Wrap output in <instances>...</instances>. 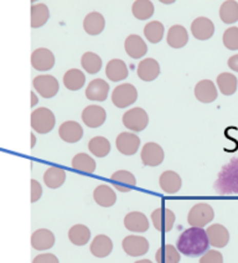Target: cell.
Segmentation results:
<instances>
[{
  "instance_id": "cell-48",
  "label": "cell",
  "mask_w": 238,
  "mask_h": 263,
  "mask_svg": "<svg viewBox=\"0 0 238 263\" xmlns=\"http://www.w3.org/2000/svg\"><path fill=\"white\" fill-rule=\"evenodd\" d=\"M31 148H34L35 144H36V137H35L34 133H31Z\"/></svg>"
},
{
  "instance_id": "cell-40",
  "label": "cell",
  "mask_w": 238,
  "mask_h": 263,
  "mask_svg": "<svg viewBox=\"0 0 238 263\" xmlns=\"http://www.w3.org/2000/svg\"><path fill=\"white\" fill-rule=\"evenodd\" d=\"M50 19V10L45 4H35L31 7V28L44 26Z\"/></svg>"
},
{
  "instance_id": "cell-43",
  "label": "cell",
  "mask_w": 238,
  "mask_h": 263,
  "mask_svg": "<svg viewBox=\"0 0 238 263\" xmlns=\"http://www.w3.org/2000/svg\"><path fill=\"white\" fill-rule=\"evenodd\" d=\"M200 263H223V256L216 250H208L201 256Z\"/></svg>"
},
{
  "instance_id": "cell-36",
  "label": "cell",
  "mask_w": 238,
  "mask_h": 263,
  "mask_svg": "<svg viewBox=\"0 0 238 263\" xmlns=\"http://www.w3.org/2000/svg\"><path fill=\"white\" fill-rule=\"evenodd\" d=\"M89 153L93 154L97 158H104L111 152V143L106 137H93L88 142Z\"/></svg>"
},
{
  "instance_id": "cell-9",
  "label": "cell",
  "mask_w": 238,
  "mask_h": 263,
  "mask_svg": "<svg viewBox=\"0 0 238 263\" xmlns=\"http://www.w3.org/2000/svg\"><path fill=\"white\" fill-rule=\"evenodd\" d=\"M123 251L130 257L144 256L149 251V241L139 235H129L122 241Z\"/></svg>"
},
{
  "instance_id": "cell-46",
  "label": "cell",
  "mask_w": 238,
  "mask_h": 263,
  "mask_svg": "<svg viewBox=\"0 0 238 263\" xmlns=\"http://www.w3.org/2000/svg\"><path fill=\"white\" fill-rule=\"evenodd\" d=\"M227 65L232 71H234V72H238V53H237V55L231 56V58L228 59Z\"/></svg>"
},
{
  "instance_id": "cell-7",
  "label": "cell",
  "mask_w": 238,
  "mask_h": 263,
  "mask_svg": "<svg viewBox=\"0 0 238 263\" xmlns=\"http://www.w3.org/2000/svg\"><path fill=\"white\" fill-rule=\"evenodd\" d=\"M34 89L37 92L41 97L44 98H52L58 93L60 85L56 77L51 74H40L36 76L32 81Z\"/></svg>"
},
{
  "instance_id": "cell-37",
  "label": "cell",
  "mask_w": 238,
  "mask_h": 263,
  "mask_svg": "<svg viewBox=\"0 0 238 263\" xmlns=\"http://www.w3.org/2000/svg\"><path fill=\"white\" fill-rule=\"evenodd\" d=\"M102 59L96 52L87 51L82 55L81 58V66L83 70L89 74H96L102 68Z\"/></svg>"
},
{
  "instance_id": "cell-49",
  "label": "cell",
  "mask_w": 238,
  "mask_h": 263,
  "mask_svg": "<svg viewBox=\"0 0 238 263\" xmlns=\"http://www.w3.org/2000/svg\"><path fill=\"white\" fill-rule=\"evenodd\" d=\"M134 263H153L150 259H139V261L134 262Z\"/></svg>"
},
{
  "instance_id": "cell-41",
  "label": "cell",
  "mask_w": 238,
  "mask_h": 263,
  "mask_svg": "<svg viewBox=\"0 0 238 263\" xmlns=\"http://www.w3.org/2000/svg\"><path fill=\"white\" fill-rule=\"evenodd\" d=\"M164 32H165V28L160 22H149L147 25L144 26V36L149 43L157 44L163 40Z\"/></svg>"
},
{
  "instance_id": "cell-32",
  "label": "cell",
  "mask_w": 238,
  "mask_h": 263,
  "mask_svg": "<svg viewBox=\"0 0 238 263\" xmlns=\"http://www.w3.org/2000/svg\"><path fill=\"white\" fill-rule=\"evenodd\" d=\"M72 168L80 173H86V174H93L96 172L97 164L96 160L91 155L86 153H78L72 158L71 163Z\"/></svg>"
},
{
  "instance_id": "cell-3",
  "label": "cell",
  "mask_w": 238,
  "mask_h": 263,
  "mask_svg": "<svg viewBox=\"0 0 238 263\" xmlns=\"http://www.w3.org/2000/svg\"><path fill=\"white\" fill-rule=\"evenodd\" d=\"M56 124L55 115L52 110L46 107L32 110L31 113V128L38 134H47L53 129Z\"/></svg>"
},
{
  "instance_id": "cell-29",
  "label": "cell",
  "mask_w": 238,
  "mask_h": 263,
  "mask_svg": "<svg viewBox=\"0 0 238 263\" xmlns=\"http://www.w3.org/2000/svg\"><path fill=\"white\" fill-rule=\"evenodd\" d=\"M127 64L121 59H113L106 65V76L112 82H121L128 77Z\"/></svg>"
},
{
  "instance_id": "cell-45",
  "label": "cell",
  "mask_w": 238,
  "mask_h": 263,
  "mask_svg": "<svg viewBox=\"0 0 238 263\" xmlns=\"http://www.w3.org/2000/svg\"><path fill=\"white\" fill-rule=\"evenodd\" d=\"M32 263H60V261L52 253H41L32 259Z\"/></svg>"
},
{
  "instance_id": "cell-6",
  "label": "cell",
  "mask_w": 238,
  "mask_h": 263,
  "mask_svg": "<svg viewBox=\"0 0 238 263\" xmlns=\"http://www.w3.org/2000/svg\"><path fill=\"white\" fill-rule=\"evenodd\" d=\"M138 100V91L132 83H122L113 89L112 102L118 108H127Z\"/></svg>"
},
{
  "instance_id": "cell-22",
  "label": "cell",
  "mask_w": 238,
  "mask_h": 263,
  "mask_svg": "<svg viewBox=\"0 0 238 263\" xmlns=\"http://www.w3.org/2000/svg\"><path fill=\"white\" fill-rule=\"evenodd\" d=\"M136 74L144 82H151L160 74V65L155 59H144L136 67Z\"/></svg>"
},
{
  "instance_id": "cell-47",
  "label": "cell",
  "mask_w": 238,
  "mask_h": 263,
  "mask_svg": "<svg viewBox=\"0 0 238 263\" xmlns=\"http://www.w3.org/2000/svg\"><path fill=\"white\" fill-rule=\"evenodd\" d=\"M30 95H31V103H30V106H31V107L36 106L37 101H38L36 93H35V92H31V93H30Z\"/></svg>"
},
{
  "instance_id": "cell-11",
  "label": "cell",
  "mask_w": 238,
  "mask_h": 263,
  "mask_svg": "<svg viewBox=\"0 0 238 263\" xmlns=\"http://www.w3.org/2000/svg\"><path fill=\"white\" fill-rule=\"evenodd\" d=\"M82 121L88 128H100L107 119V112L102 106L89 104L82 110Z\"/></svg>"
},
{
  "instance_id": "cell-14",
  "label": "cell",
  "mask_w": 238,
  "mask_h": 263,
  "mask_svg": "<svg viewBox=\"0 0 238 263\" xmlns=\"http://www.w3.org/2000/svg\"><path fill=\"white\" fill-rule=\"evenodd\" d=\"M31 65L37 71L51 70L55 66V55L46 47H40L32 51Z\"/></svg>"
},
{
  "instance_id": "cell-5",
  "label": "cell",
  "mask_w": 238,
  "mask_h": 263,
  "mask_svg": "<svg viewBox=\"0 0 238 263\" xmlns=\"http://www.w3.org/2000/svg\"><path fill=\"white\" fill-rule=\"evenodd\" d=\"M122 121L127 129H129L132 133H139L148 127L149 116L145 109L141 107H134L124 113Z\"/></svg>"
},
{
  "instance_id": "cell-18",
  "label": "cell",
  "mask_w": 238,
  "mask_h": 263,
  "mask_svg": "<svg viewBox=\"0 0 238 263\" xmlns=\"http://www.w3.org/2000/svg\"><path fill=\"white\" fill-rule=\"evenodd\" d=\"M124 226L128 231L143 234L149 230V219L141 211H132L124 216Z\"/></svg>"
},
{
  "instance_id": "cell-23",
  "label": "cell",
  "mask_w": 238,
  "mask_h": 263,
  "mask_svg": "<svg viewBox=\"0 0 238 263\" xmlns=\"http://www.w3.org/2000/svg\"><path fill=\"white\" fill-rule=\"evenodd\" d=\"M159 185L160 189H162L165 194H176L179 190L183 186V180H181V176L177 174L174 170H166L164 172L159 178Z\"/></svg>"
},
{
  "instance_id": "cell-13",
  "label": "cell",
  "mask_w": 238,
  "mask_h": 263,
  "mask_svg": "<svg viewBox=\"0 0 238 263\" xmlns=\"http://www.w3.org/2000/svg\"><path fill=\"white\" fill-rule=\"evenodd\" d=\"M208 242L215 249H223L230 242V232L221 223H213L206 229Z\"/></svg>"
},
{
  "instance_id": "cell-33",
  "label": "cell",
  "mask_w": 238,
  "mask_h": 263,
  "mask_svg": "<svg viewBox=\"0 0 238 263\" xmlns=\"http://www.w3.org/2000/svg\"><path fill=\"white\" fill-rule=\"evenodd\" d=\"M86 83V74L78 68H71L64 74V85L70 91H78Z\"/></svg>"
},
{
  "instance_id": "cell-31",
  "label": "cell",
  "mask_w": 238,
  "mask_h": 263,
  "mask_svg": "<svg viewBox=\"0 0 238 263\" xmlns=\"http://www.w3.org/2000/svg\"><path fill=\"white\" fill-rule=\"evenodd\" d=\"M91 230L82 223H76L68 230V240L74 246H85L91 240Z\"/></svg>"
},
{
  "instance_id": "cell-30",
  "label": "cell",
  "mask_w": 238,
  "mask_h": 263,
  "mask_svg": "<svg viewBox=\"0 0 238 263\" xmlns=\"http://www.w3.org/2000/svg\"><path fill=\"white\" fill-rule=\"evenodd\" d=\"M66 181V172L58 166H50L44 174V183L50 189H58Z\"/></svg>"
},
{
  "instance_id": "cell-25",
  "label": "cell",
  "mask_w": 238,
  "mask_h": 263,
  "mask_svg": "<svg viewBox=\"0 0 238 263\" xmlns=\"http://www.w3.org/2000/svg\"><path fill=\"white\" fill-rule=\"evenodd\" d=\"M55 245V235L47 229H38L31 236L32 249L37 251H46L52 249Z\"/></svg>"
},
{
  "instance_id": "cell-34",
  "label": "cell",
  "mask_w": 238,
  "mask_h": 263,
  "mask_svg": "<svg viewBox=\"0 0 238 263\" xmlns=\"http://www.w3.org/2000/svg\"><path fill=\"white\" fill-rule=\"evenodd\" d=\"M181 259V253L179 252L176 246L172 245H163L155 253L156 263H179Z\"/></svg>"
},
{
  "instance_id": "cell-42",
  "label": "cell",
  "mask_w": 238,
  "mask_h": 263,
  "mask_svg": "<svg viewBox=\"0 0 238 263\" xmlns=\"http://www.w3.org/2000/svg\"><path fill=\"white\" fill-rule=\"evenodd\" d=\"M223 45L227 47L228 50L232 51H237L238 50V28L237 26H232L228 28L223 32Z\"/></svg>"
},
{
  "instance_id": "cell-38",
  "label": "cell",
  "mask_w": 238,
  "mask_h": 263,
  "mask_svg": "<svg viewBox=\"0 0 238 263\" xmlns=\"http://www.w3.org/2000/svg\"><path fill=\"white\" fill-rule=\"evenodd\" d=\"M220 19L225 24H234L238 22V3L234 0H227L222 3L220 8Z\"/></svg>"
},
{
  "instance_id": "cell-39",
  "label": "cell",
  "mask_w": 238,
  "mask_h": 263,
  "mask_svg": "<svg viewBox=\"0 0 238 263\" xmlns=\"http://www.w3.org/2000/svg\"><path fill=\"white\" fill-rule=\"evenodd\" d=\"M132 13L138 20H148L154 15V4L150 0H136L132 5Z\"/></svg>"
},
{
  "instance_id": "cell-8",
  "label": "cell",
  "mask_w": 238,
  "mask_h": 263,
  "mask_svg": "<svg viewBox=\"0 0 238 263\" xmlns=\"http://www.w3.org/2000/svg\"><path fill=\"white\" fill-rule=\"evenodd\" d=\"M150 219L153 226L155 227V230L165 234V232L171 231L176 217H175V214L170 210V209L159 208L151 212Z\"/></svg>"
},
{
  "instance_id": "cell-24",
  "label": "cell",
  "mask_w": 238,
  "mask_h": 263,
  "mask_svg": "<svg viewBox=\"0 0 238 263\" xmlns=\"http://www.w3.org/2000/svg\"><path fill=\"white\" fill-rule=\"evenodd\" d=\"M166 43L172 49H183L189 43V32L185 26L172 25L166 34Z\"/></svg>"
},
{
  "instance_id": "cell-20",
  "label": "cell",
  "mask_w": 238,
  "mask_h": 263,
  "mask_svg": "<svg viewBox=\"0 0 238 263\" xmlns=\"http://www.w3.org/2000/svg\"><path fill=\"white\" fill-rule=\"evenodd\" d=\"M111 183L119 193H129L136 185V179L128 170H117L111 175Z\"/></svg>"
},
{
  "instance_id": "cell-4",
  "label": "cell",
  "mask_w": 238,
  "mask_h": 263,
  "mask_svg": "<svg viewBox=\"0 0 238 263\" xmlns=\"http://www.w3.org/2000/svg\"><path fill=\"white\" fill-rule=\"evenodd\" d=\"M213 217H215V211H213L212 206L206 202H199L190 209L189 214H187V222L189 225H191V227L204 229L213 220Z\"/></svg>"
},
{
  "instance_id": "cell-16",
  "label": "cell",
  "mask_w": 238,
  "mask_h": 263,
  "mask_svg": "<svg viewBox=\"0 0 238 263\" xmlns=\"http://www.w3.org/2000/svg\"><path fill=\"white\" fill-rule=\"evenodd\" d=\"M191 34L200 41H206L215 34V25L208 17L199 16L191 24Z\"/></svg>"
},
{
  "instance_id": "cell-27",
  "label": "cell",
  "mask_w": 238,
  "mask_h": 263,
  "mask_svg": "<svg viewBox=\"0 0 238 263\" xmlns=\"http://www.w3.org/2000/svg\"><path fill=\"white\" fill-rule=\"evenodd\" d=\"M93 199L102 208H112L117 201V194L109 185L101 184L93 191Z\"/></svg>"
},
{
  "instance_id": "cell-1",
  "label": "cell",
  "mask_w": 238,
  "mask_h": 263,
  "mask_svg": "<svg viewBox=\"0 0 238 263\" xmlns=\"http://www.w3.org/2000/svg\"><path fill=\"white\" fill-rule=\"evenodd\" d=\"M208 242L206 230L200 227H190L183 231L176 241V249L181 255L187 257H199L208 251Z\"/></svg>"
},
{
  "instance_id": "cell-21",
  "label": "cell",
  "mask_w": 238,
  "mask_h": 263,
  "mask_svg": "<svg viewBox=\"0 0 238 263\" xmlns=\"http://www.w3.org/2000/svg\"><path fill=\"white\" fill-rule=\"evenodd\" d=\"M124 49H126L128 56H130L132 59L139 60L147 55L148 45L139 35L132 34L124 41Z\"/></svg>"
},
{
  "instance_id": "cell-19",
  "label": "cell",
  "mask_w": 238,
  "mask_h": 263,
  "mask_svg": "<svg viewBox=\"0 0 238 263\" xmlns=\"http://www.w3.org/2000/svg\"><path fill=\"white\" fill-rule=\"evenodd\" d=\"M196 100L201 103H212L216 101L219 92H217L216 85L211 80H201L196 83L195 89Z\"/></svg>"
},
{
  "instance_id": "cell-15",
  "label": "cell",
  "mask_w": 238,
  "mask_h": 263,
  "mask_svg": "<svg viewBox=\"0 0 238 263\" xmlns=\"http://www.w3.org/2000/svg\"><path fill=\"white\" fill-rule=\"evenodd\" d=\"M86 97L93 102H103L108 98L109 83L102 79L92 80L86 87Z\"/></svg>"
},
{
  "instance_id": "cell-2",
  "label": "cell",
  "mask_w": 238,
  "mask_h": 263,
  "mask_svg": "<svg viewBox=\"0 0 238 263\" xmlns=\"http://www.w3.org/2000/svg\"><path fill=\"white\" fill-rule=\"evenodd\" d=\"M215 190L221 195H238V158L222 166L215 183Z\"/></svg>"
},
{
  "instance_id": "cell-17",
  "label": "cell",
  "mask_w": 238,
  "mask_h": 263,
  "mask_svg": "<svg viewBox=\"0 0 238 263\" xmlns=\"http://www.w3.org/2000/svg\"><path fill=\"white\" fill-rule=\"evenodd\" d=\"M58 136L64 142L73 143L80 142L83 137V128L82 125L76 121H66L64 122L58 128Z\"/></svg>"
},
{
  "instance_id": "cell-35",
  "label": "cell",
  "mask_w": 238,
  "mask_h": 263,
  "mask_svg": "<svg viewBox=\"0 0 238 263\" xmlns=\"http://www.w3.org/2000/svg\"><path fill=\"white\" fill-rule=\"evenodd\" d=\"M216 82L217 85H219V89L222 95L232 96L237 91V77L230 72H222L221 74H219Z\"/></svg>"
},
{
  "instance_id": "cell-26",
  "label": "cell",
  "mask_w": 238,
  "mask_h": 263,
  "mask_svg": "<svg viewBox=\"0 0 238 263\" xmlns=\"http://www.w3.org/2000/svg\"><path fill=\"white\" fill-rule=\"evenodd\" d=\"M91 253L97 258L108 257L113 251V241L107 235H97L89 246Z\"/></svg>"
},
{
  "instance_id": "cell-28",
  "label": "cell",
  "mask_w": 238,
  "mask_h": 263,
  "mask_svg": "<svg viewBox=\"0 0 238 263\" xmlns=\"http://www.w3.org/2000/svg\"><path fill=\"white\" fill-rule=\"evenodd\" d=\"M106 28V19L101 13L98 11H92L87 14L83 20V29L88 35L96 36L100 35Z\"/></svg>"
},
{
  "instance_id": "cell-44",
  "label": "cell",
  "mask_w": 238,
  "mask_h": 263,
  "mask_svg": "<svg viewBox=\"0 0 238 263\" xmlns=\"http://www.w3.org/2000/svg\"><path fill=\"white\" fill-rule=\"evenodd\" d=\"M43 196V186L37 180H31V202H36Z\"/></svg>"
},
{
  "instance_id": "cell-12",
  "label": "cell",
  "mask_w": 238,
  "mask_h": 263,
  "mask_svg": "<svg viewBox=\"0 0 238 263\" xmlns=\"http://www.w3.org/2000/svg\"><path fill=\"white\" fill-rule=\"evenodd\" d=\"M141 158L144 165L157 166L164 161L165 153H164V149L157 143L148 142L142 148Z\"/></svg>"
},
{
  "instance_id": "cell-10",
  "label": "cell",
  "mask_w": 238,
  "mask_h": 263,
  "mask_svg": "<svg viewBox=\"0 0 238 263\" xmlns=\"http://www.w3.org/2000/svg\"><path fill=\"white\" fill-rule=\"evenodd\" d=\"M115 146L121 154L134 155L139 151L141 138L132 132H123L115 138Z\"/></svg>"
}]
</instances>
